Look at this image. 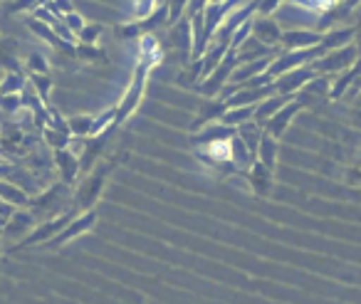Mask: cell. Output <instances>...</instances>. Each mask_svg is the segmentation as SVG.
Here are the masks:
<instances>
[{
    "label": "cell",
    "instance_id": "obj_37",
    "mask_svg": "<svg viewBox=\"0 0 361 304\" xmlns=\"http://www.w3.org/2000/svg\"><path fill=\"white\" fill-rule=\"evenodd\" d=\"M13 205L11 203H6V200H0V230L6 228V223L11 220V215H13Z\"/></svg>",
    "mask_w": 361,
    "mask_h": 304
},
{
    "label": "cell",
    "instance_id": "obj_6",
    "mask_svg": "<svg viewBox=\"0 0 361 304\" xmlns=\"http://www.w3.org/2000/svg\"><path fill=\"white\" fill-rule=\"evenodd\" d=\"M235 67H238L235 50H233V47H228V52H226V57L221 60V65H218L208 77H203V82L198 85V92H201L203 97H208V99H216V97L221 95L223 85H226V82H231V75H233V70H235Z\"/></svg>",
    "mask_w": 361,
    "mask_h": 304
},
{
    "label": "cell",
    "instance_id": "obj_33",
    "mask_svg": "<svg viewBox=\"0 0 361 304\" xmlns=\"http://www.w3.org/2000/svg\"><path fill=\"white\" fill-rule=\"evenodd\" d=\"M166 8H169V25H173L186 16L188 0H166Z\"/></svg>",
    "mask_w": 361,
    "mask_h": 304
},
{
    "label": "cell",
    "instance_id": "obj_10",
    "mask_svg": "<svg viewBox=\"0 0 361 304\" xmlns=\"http://www.w3.org/2000/svg\"><path fill=\"white\" fill-rule=\"evenodd\" d=\"M300 109H305V102H302L300 97H292V99L287 102V104L282 107L280 111H275V114H272L270 119L265 121V126H262V129H265L270 136H275V139H280V136L287 131L290 121L295 119V114H297Z\"/></svg>",
    "mask_w": 361,
    "mask_h": 304
},
{
    "label": "cell",
    "instance_id": "obj_4",
    "mask_svg": "<svg viewBox=\"0 0 361 304\" xmlns=\"http://www.w3.org/2000/svg\"><path fill=\"white\" fill-rule=\"evenodd\" d=\"M75 218V213H72L70 208L65 210V213H60V215H52V218H47L45 223H37L35 228L30 230V233L25 235L23 240H18L16 245L11 248V253H18L20 248H37V245H45V243H50L52 238H55L57 233H60L62 228H65L70 220Z\"/></svg>",
    "mask_w": 361,
    "mask_h": 304
},
{
    "label": "cell",
    "instance_id": "obj_35",
    "mask_svg": "<svg viewBox=\"0 0 361 304\" xmlns=\"http://www.w3.org/2000/svg\"><path fill=\"white\" fill-rule=\"evenodd\" d=\"M62 23H65V25L70 28V30L75 32V35L82 30V28H85V18H82L77 11H72V13H67V16H62Z\"/></svg>",
    "mask_w": 361,
    "mask_h": 304
},
{
    "label": "cell",
    "instance_id": "obj_28",
    "mask_svg": "<svg viewBox=\"0 0 361 304\" xmlns=\"http://www.w3.org/2000/svg\"><path fill=\"white\" fill-rule=\"evenodd\" d=\"M25 72H30V75H50V62L40 50H30L25 60Z\"/></svg>",
    "mask_w": 361,
    "mask_h": 304
},
{
    "label": "cell",
    "instance_id": "obj_16",
    "mask_svg": "<svg viewBox=\"0 0 361 304\" xmlns=\"http://www.w3.org/2000/svg\"><path fill=\"white\" fill-rule=\"evenodd\" d=\"M169 45L180 52H186V55L191 57L193 35H191V20H188V16H183L178 23H173V28H171V32H169Z\"/></svg>",
    "mask_w": 361,
    "mask_h": 304
},
{
    "label": "cell",
    "instance_id": "obj_34",
    "mask_svg": "<svg viewBox=\"0 0 361 304\" xmlns=\"http://www.w3.org/2000/svg\"><path fill=\"white\" fill-rule=\"evenodd\" d=\"M0 109H6L8 114H20L23 97L20 95H0Z\"/></svg>",
    "mask_w": 361,
    "mask_h": 304
},
{
    "label": "cell",
    "instance_id": "obj_32",
    "mask_svg": "<svg viewBox=\"0 0 361 304\" xmlns=\"http://www.w3.org/2000/svg\"><path fill=\"white\" fill-rule=\"evenodd\" d=\"M102 32H104L102 23H85V28L77 32V42H80V45H97Z\"/></svg>",
    "mask_w": 361,
    "mask_h": 304
},
{
    "label": "cell",
    "instance_id": "obj_14",
    "mask_svg": "<svg viewBox=\"0 0 361 304\" xmlns=\"http://www.w3.org/2000/svg\"><path fill=\"white\" fill-rule=\"evenodd\" d=\"M52 164L60 169L62 174V183L72 186L77 178H80V156L67 146V149H57L52 151Z\"/></svg>",
    "mask_w": 361,
    "mask_h": 304
},
{
    "label": "cell",
    "instance_id": "obj_36",
    "mask_svg": "<svg viewBox=\"0 0 361 304\" xmlns=\"http://www.w3.org/2000/svg\"><path fill=\"white\" fill-rule=\"evenodd\" d=\"M37 8V0H13L11 6H8V16H16L20 11H35Z\"/></svg>",
    "mask_w": 361,
    "mask_h": 304
},
{
    "label": "cell",
    "instance_id": "obj_3",
    "mask_svg": "<svg viewBox=\"0 0 361 304\" xmlns=\"http://www.w3.org/2000/svg\"><path fill=\"white\" fill-rule=\"evenodd\" d=\"M166 23H169V8H166V3H161V6H156L146 18H136L134 23L116 25L114 32L121 40H131V37H139L141 40L144 35H156V30H159L161 25H166Z\"/></svg>",
    "mask_w": 361,
    "mask_h": 304
},
{
    "label": "cell",
    "instance_id": "obj_17",
    "mask_svg": "<svg viewBox=\"0 0 361 304\" xmlns=\"http://www.w3.org/2000/svg\"><path fill=\"white\" fill-rule=\"evenodd\" d=\"M322 35L314 30H290V32H282L280 37V45L285 50H310V47L319 45Z\"/></svg>",
    "mask_w": 361,
    "mask_h": 304
},
{
    "label": "cell",
    "instance_id": "obj_21",
    "mask_svg": "<svg viewBox=\"0 0 361 304\" xmlns=\"http://www.w3.org/2000/svg\"><path fill=\"white\" fill-rule=\"evenodd\" d=\"M226 111H228V104H226V99H223V97L211 99L208 104L201 107V111H198V116L193 119V124H191V131H198L201 126H206L208 121H213V119H221Z\"/></svg>",
    "mask_w": 361,
    "mask_h": 304
},
{
    "label": "cell",
    "instance_id": "obj_39",
    "mask_svg": "<svg viewBox=\"0 0 361 304\" xmlns=\"http://www.w3.org/2000/svg\"><path fill=\"white\" fill-rule=\"evenodd\" d=\"M0 260H3V238H0Z\"/></svg>",
    "mask_w": 361,
    "mask_h": 304
},
{
    "label": "cell",
    "instance_id": "obj_26",
    "mask_svg": "<svg viewBox=\"0 0 361 304\" xmlns=\"http://www.w3.org/2000/svg\"><path fill=\"white\" fill-rule=\"evenodd\" d=\"M92 124H94V114L67 116V129H70V136H90Z\"/></svg>",
    "mask_w": 361,
    "mask_h": 304
},
{
    "label": "cell",
    "instance_id": "obj_23",
    "mask_svg": "<svg viewBox=\"0 0 361 304\" xmlns=\"http://www.w3.org/2000/svg\"><path fill=\"white\" fill-rule=\"evenodd\" d=\"M75 57L77 60H82L85 65H109V57H106V52L102 50V47L97 45H80L77 42L75 45Z\"/></svg>",
    "mask_w": 361,
    "mask_h": 304
},
{
    "label": "cell",
    "instance_id": "obj_5",
    "mask_svg": "<svg viewBox=\"0 0 361 304\" xmlns=\"http://www.w3.org/2000/svg\"><path fill=\"white\" fill-rule=\"evenodd\" d=\"M97 223H99V213H97V208L85 210V213L75 215V218H72L70 223H67L65 228H62L60 233H57L55 238L50 240V243H45V248H50V250H60L62 245L72 243V240L80 238V235L92 233Z\"/></svg>",
    "mask_w": 361,
    "mask_h": 304
},
{
    "label": "cell",
    "instance_id": "obj_20",
    "mask_svg": "<svg viewBox=\"0 0 361 304\" xmlns=\"http://www.w3.org/2000/svg\"><path fill=\"white\" fill-rule=\"evenodd\" d=\"M30 198L32 195H27L25 188H20V186L13 183V181L0 178V200L11 203L13 208H30Z\"/></svg>",
    "mask_w": 361,
    "mask_h": 304
},
{
    "label": "cell",
    "instance_id": "obj_19",
    "mask_svg": "<svg viewBox=\"0 0 361 304\" xmlns=\"http://www.w3.org/2000/svg\"><path fill=\"white\" fill-rule=\"evenodd\" d=\"M290 99H292V97H287V95H272V97H267V99H262L260 104H255L252 121H255L257 126H265V121L270 119L275 111H280Z\"/></svg>",
    "mask_w": 361,
    "mask_h": 304
},
{
    "label": "cell",
    "instance_id": "obj_11",
    "mask_svg": "<svg viewBox=\"0 0 361 304\" xmlns=\"http://www.w3.org/2000/svg\"><path fill=\"white\" fill-rule=\"evenodd\" d=\"M314 77H317V72L312 70L310 65H302V67H297V70L287 72V75L277 77V80L272 82V87H275L277 95H287V97H292V95H295V92H300L302 87L307 85V82L314 80Z\"/></svg>",
    "mask_w": 361,
    "mask_h": 304
},
{
    "label": "cell",
    "instance_id": "obj_15",
    "mask_svg": "<svg viewBox=\"0 0 361 304\" xmlns=\"http://www.w3.org/2000/svg\"><path fill=\"white\" fill-rule=\"evenodd\" d=\"M245 178L250 181V188L255 195H270L272 186H275V176H272V171L265 169L260 161H255V164L245 171Z\"/></svg>",
    "mask_w": 361,
    "mask_h": 304
},
{
    "label": "cell",
    "instance_id": "obj_18",
    "mask_svg": "<svg viewBox=\"0 0 361 304\" xmlns=\"http://www.w3.org/2000/svg\"><path fill=\"white\" fill-rule=\"evenodd\" d=\"M235 134H238L235 126H226L218 121V124L206 126V131H201V134H193L191 141L196 146H208V144H216V141H231Z\"/></svg>",
    "mask_w": 361,
    "mask_h": 304
},
{
    "label": "cell",
    "instance_id": "obj_1",
    "mask_svg": "<svg viewBox=\"0 0 361 304\" xmlns=\"http://www.w3.org/2000/svg\"><path fill=\"white\" fill-rule=\"evenodd\" d=\"M161 62V42L156 35H144L141 37V52H139V62L134 67V75H131V82L126 87L124 97L116 104V119L114 126H121L136 109H139L141 99H144L146 92V82H149V72L154 70Z\"/></svg>",
    "mask_w": 361,
    "mask_h": 304
},
{
    "label": "cell",
    "instance_id": "obj_7",
    "mask_svg": "<svg viewBox=\"0 0 361 304\" xmlns=\"http://www.w3.org/2000/svg\"><path fill=\"white\" fill-rule=\"evenodd\" d=\"M196 156L221 176L235 174L238 171L235 164L231 161V141H216V144L201 146V149L196 151Z\"/></svg>",
    "mask_w": 361,
    "mask_h": 304
},
{
    "label": "cell",
    "instance_id": "obj_30",
    "mask_svg": "<svg viewBox=\"0 0 361 304\" xmlns=\"http://www.w3.org/2000/svg\"><path fill=\"white\" fill-rule=\"evenodd\" d=\"M114 119H116V104L109 107L106 111H102V114H94V124H92L90 136L104 134L106 129H111V126H114ZM114 129H116V126H114Z\"/></svg>",
    "mask_w": 361,
    "mask_h": 304
},
{
    "label": "cell",
    "instance_id": "obj_40",
    "mask_svg": "<svg viewBox=\"0 0 361 304\" xmlns=\"http://www.w3.org/2000/svg\"><path fill=\"white\" fill-rule=\"evenodd\" d=\"M0 3H3V0H0Z\"/></svg>",
    "mask_w": 361,
    "mask_h": 304
},
{
    "label": "cell",
    "instance_id": "obj_38",
    "mask_svg": "<svg viewBox=\"0 0 361 304\" xmlns=\"http://www.w3.org/2000/svg\"><path fill=\"white\" fill-rule=\"evenodd\" d=\"M356 124L361 126V97H359V102H356Z\"/></svg>",
    "mask_w": 361,
    "mask_h": 304
},
{
    "label": "cell",
    "instance_id": "obj_8",
    "mask_svg": "<svg viewBox=\"0 0 361 304\" xmlns=\"http://www.w3.org/2000/svg\"><path fill=\"white\" fill-rule=\"evenodd\" d=\"M70 186L67 183H52L47 190H42L40 195H32L30 198V210L32 213H42V215H60L62 213V193H67Z\"/></svg>",
    "mask_w": 361,
    "mask_h": 304
},
{
    "label": "cell",
    "instance_id": "obj_12",
    "mask_svg": "<svg viewBox=\"0 0 361 304\" xmlns=\"http://www.w3.org/2000/svg\"><path fill=\"white\" fill-rule=\"evenodd\" d=\"M37 225V215L30 208H16L11 215V220L6 223V228L0 230V238H18L23 240L32 228Z\"/></svg>",
    "mask_w": 361,
    "mask_h": 304
},
{
    "label": "cell",
    "instance_id": "obj_31",
    "mask_svg": "<svg viewBox=\"0 0 361 304\" xmlns=\"http://www.w3.org/2000/svg\"><path fill=\"white\" fill-rule=\"evenodd\" d=\"M42 139H45V144L50 146L52 151H57V149H67L70 141H72V136L65 134V131L52 129V126H45V129H42Z\"/></svg>",
    "mask_w": 361,
    "mask_h": 304
},
{
    "label": "cell",
    "instance_id": "obj_13",
    "mask_svg": "<svg viewBox=\"0 0 361 304\" xmlns=\"http://www.w3.org/2000/svg\"><path fill=\"white\" fill-rule=\"evenodd\" d=\"M250 35L255 37L257 42H262L265 47H275V45H280L282 30L272 18L257 16V18H250Z\"/></svg>",
    "mask_w": 361,
    "mask_h": 304
},
{
    "label": "cell",
    "instance_id": "obj_24",
    "mask_svg": "<svg viewBox=\"0 0 361 304\" xmlns=\"http://www.w3.org/2000/svg\"><path fill=\"white\" fill-rule=\"evenodd\" d=\"M238 136H240L243 144L247 146V151L257 159V146H260L262 126H257L255 121H245V124L238 126Z\"/></svg>",
    "mask_w": 361,
    "mask_h": 304
},
{
    "label": "cell",
    "instance_id": "obj_2",
    "mask_svg": "<svg viewBox=\"0 0 361 304\" xmlns=\"http://www.w3.org/2000/svg\"><path fill=\"white\" fill-rule=\"evenodd\" d=\"M126 161V154H121V151H116L114 156H109V159L104 161H97L94 169L87 171L85 178L80 181V183L75 186V190H72V203H70V210L75 215L85 213V210L94 208L97 203H99L102 198V190H104L106 181L111 178V174L116 171V166L124 164Z\"/></svg>",
    "mask_w": 361,
    "mask_h": 304
},
{
    "label": "cell",
    "instance_id": "obj_27",
    "mask_svg": "<svg viewBox=\"0 0 361 304\" xmlns=\"http://www.w3.org/2000/svg\"><path fill=\"white\" fill-rule=\"evenodd\" d=\"M27 87V77L23 72H8L0 82V95H20Z\"/></svg>",
    "mask_w": 361,
    "mask_h": 304
},
{
    "label": "cell",
    "instance_id": "obj_22",
    "mask_svg": "<svg viewBox=\"0 0 361 304\" xmlns=\"http://www.w3.org/2000/svg\"><path fill=\"white\" fill-rule=\"evenodd\" d=\"M277 151H280V146H277V139H275V136H270L265 129H262L260 146H257V161H260V164L265 166V169H270L272 174H275Z\"/></svg>",
    "mask_w": 361,
    "mask_h": 304
},
{
    "label": "cell",
    "instance_id": "obj_9",
    "mask_svg": "<svg viewBox=\"0 0 361 304\" xmlns=\"http://www.w3.org/2000/svg\"><path fill=\"white\" fill-rule=\"evenodd\" d=\"M356 60V50L354 45H344L339 47V50H331L326 52V55L317 57V60L310 62V67L317 72V75H324V72H336V70H346V67L351 65V62Z\"/></svg>",
    "mask_w": 361,
    "mask_h": 304
},
{
    "label": "cell",
    "instance_id": "obj_25",
    "mask_svg": "<svg viewBox=\"0 0 361 304\" xmlns=\"http://www.w3.org/2000/svg\"><path fill=\"white\" fill-rule=\"evenodd\" d=\"M252 114H255V107H233V109H228L226 114L221 116V124L226 126H240L245 124V121H252Z\"/></svg>",
    "mask_w": 361,
    "mask_h": 304
},
{
    "label": "cell",
    "instance_id": "obj_29",
    "mask_svg": "<svg viewBox=\"0 0 361 304\" xmlns=\"http://www.w3.org/2000/svg\"><path fill=\"white\" fill-rule=\"evenodd\" d=\"M27 85L35 90V95L42 99V104H50V92H52V77L50 75H30Z\"/></svg>",
    "mask_w": 361,
    "mask_h": 304
}]
</instances>
